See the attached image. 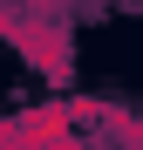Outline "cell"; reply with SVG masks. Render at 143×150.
<instances>
[{
  "mask_svg": "<svg viewBox=\"0 0 143 150\" xmlns=\"http://www.w3.org/2000/svg\"><path fill=\"white\" fill-rule=\"evenodd\" d=\"M7 7H14V0H0V14H7Z\"/></svg>",
  "mask_w": 143,
  "mask_h": 150,
  "instance_id": "3",
  "label": "cell"
},
{
  "mask_svg": "<svg viewBox=\"0 0 143 150\" xmlns=\"http://www.w3.org/2000/svg\"><path fill=\"white\" fill-rule=\"evenodd\" d=\"M0 34H7L14 48H20V55H27L41 75H48V82H68V75H75V68H68V41H61V21H27V14H0Z\"/></svg>",
  "mask_w": 143,
  "mask_h": 150,
  "instance_id": "1",
  "label": "cell"
},
{
  "mask_svg": "<svg viewBox=\"0 0 143 150\" xmlns=\"http://www.w3.org/2000/svg\"><path fill=\"white\" fill-rule=\"evenodd\" d=\"M61 7H68V0H20L14 14H27V21H61Z\"/></svg>",
  "mask_w": 143,
  "mask_h": 150,
  "instance_id": "2",
  "label": "cell"
}]
</instances>
